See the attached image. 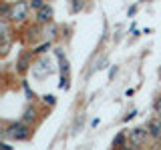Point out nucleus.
Listing matches in <instances>:
<instances>
[{"instance_id": "obj_8", "label": "nucleus", "mask_w": 161, "mask_h": 150, "mask_svg": "<svg viewBox=\"0 0 161 150\" xmlns=\"http://www.w3.org/2000/svg\"><path fill=\"white\" fill-rule=\"evenodd\" d=\"M36 118V110H34V106H26L24 108V114H22V122H30V120Z\"/></svg>"}, {"instance_id": "obj_6", "label": "nucleus", "mask_w": 161, "mask_h": 150, "mask_svg": "<svg viewBox=\"0 0 161 150\" xmlns=\"http://www.w3.org/2000/svg\"><path fill=\"white\" fill-rule=\"evenodd\" d=\"M10 16H12V6L8 2H2L0 4V18H2V22L10 20Z\"/></svg>"}, {"instance_id": "obj_15", "label": "nucleus", "mask_w": 161, "mask_h": 150, "mask_svg": "<svg viewBox=\"0 0 161 150\" xmlns=\"http://www.w3.org/2000/svg\"><path fill=\"white\" fill-rule=\"evenodd\" d=\"M2 150H12V148H10V146H8L6 142H2Z\"/></svg>"}, {"instance_id": "obj_11", "label": "nucleus", "mask_w": 161, "mask_h": 150, "mask_svg": "<svg viewBox=\"0 0 161 150\" xmlns=\"http://www.w3.org/2000/svg\"><path fill=\"white\" fill-rule=\"evenodd\" d=\"M153 108H155V112H161V96H157V98H155V104H153Z\"/></svg>"}, {"instance_id": "obj_7", "label": "nucleus", "mask_w": 161, "mask_h": 150, "mask_svg": "<svg viewBox=\"0 0 161 150\" xmlns=\"http://www.w3.org/2000/svg\"><path fill=\"white\" fill-rule=\"evenodd\" d=\"M50 64H48V60L47 58H42V60H40V62H38V68H34V74H36V76H42V74L44 72H50Z\"/></svg>"}, {"instance_id": "obj_9", "label": "nucleus", "mask_w": 161, "mask_h": 150, "mask_svg": "<svg viewBox=\"0 0 161 150\" xmlns=\"http://www.w3.org/2000/svg\"><path fill=\"white\" fill-rule=\"evenodd\" d=\"M28 64H30V54H22L20 56V60H18V72H24V70L28 68Z\"/></svg>"}, {"instance_id": "obj_14", "label": "nucleus", "mask_w": 161, "mask_h": 150, "mask_svg": "<svg viewBox=\"0 0 161 150\" xmlns=\"http://www.w3.org/2000/svg\"><path fill=\"white\" fill-rule=\"evenodd\" d=\"M44 102H48V104H54V96H44Z\"/></svg>"}, {"instance_id": "obj_13", "label": "nucleus", "mask_w": 161, "mask_h": 150, "mask_svg": "<svg viewBox=\"0 0 161 150\" xmlns=\"http://www.w3.org/2000/svg\"><path fill=\"white\" fill-rule=\"evenodd\" d=\"M83 8V2H75L73 4V12H77V10H80Z\"/></svg>"}, {"instance_id": "obj_18", "label": "nucleus", "mask_w": 161, "mask_h": 150, "mask_svg": "<svg viewBox=\"0 0 161 150\" xmlns=\"http://www.w3.org/2000/svg\"><path fill=\"white\" fill-rule=\"evenodd\" d=\"M133 150H143V148H133Z\"/></svg>"}, {"instance_id": "obj_10", "label": "nucleus", "mask_w": 161, "mask_h": 150, "mask_svg": "<svg viewBox=\"0 0 161 150\" xmlns=\"http://www.w3.org/2000/svg\"><path fill=\"white\" fill-rule=\"evenodd\" d=\"M123 142H125V134L121 132L119 136H117V138L113 140V148H117V150H119V148H123V146H121V144H123Z\"/></svg>"}, {"instance_id": "obj_3", "label": "nucleus", "mask_w": 161, "mask_h": 150, "mask_svg": "<svg viewBox=\"0 0 161 150\" xmlns=\"http://www.w3.org/2000/svg\"><path fill=\"white\" fill-rule=\"evenodd\" d=\"M147 130H149V136L153 140L161 142V118H151L147 122Z\"/></svg>"}, {"instance_id": "obj_5", "label": "nucleus", "mask_w": 161, "mask_h": 150, "mask_svg": "<svg viewBox=\"0 0 161 150\" xmlns=\"http://www.w3.org/2000/svg\"><path fill=\"white\" fill-rule=\"evenodd\" d=\"M50 18H53V8H50L48 4H44V6L36 12V20L44 24V22H50Z\"/></svg>"}, {"instance_id": "obj_4", "label": "nucleus", "mask_w": 161, "mask_h": 150, "mask_svg": "<svg viewBox=\"0 0 161 150\" xmlns=\"http://www.w3.org/2000/svg\"><path fill=\"white\" fill-rule=\"evenodd\" d=\"M28 4L26 2H16L12 6V16H10V20H24L26 18V12H28Z\"/></svg>"}, {"instance_id": "obj_2", "label": "nucleus", "mask_w": 161, "mask_h": 150, "mask_svg": "<svg viewBox=\"0 0 161 150\" xmlns=\"http://www.w3.org/2000/svg\"><path fill=\"white\" fill-rule=\"evenodd\" d=\"M147 138H149V130H147V128H141V126L133 128V130H129V136H127L129 144H131V146H135V148L143 146Z\"/></svg>"}, {"instance_id": "obj_17", "label": "nucleus", "mask_w": 161, "mask_h": 150, "mask_svg": "<svg viewBox=\"0 0 161 150\" xmlns=\"http://www.w3.org/2000/svg\"><path fill=\"white\" fill-rule=\"evenodd\" d=\"M151 150H161V146H153V148H151Z\"/></svg>"}, {"instance_id": "obj_12", "label": "nucleus", "mask_w": 161, "mask_h": 150, "mask_svg": "<svg viewBox=\"0 0 161 150\" xmlns=\"http://www.w3.org/2000/svg\"><path fill=\"white\" fill-rule=\"evenodd\" d=\"M47 48H50V42H44L42 46H38L36 50H34V52H38V54H40V52H44V50H47Z\"/></svg>"}, {"instance_id": "obj_16", "label": "nucleus", "mask_w": 161, "mask_h": 150, "mask_svg": "<svg viewBox=\"0 0 161 150\" xmlns=\"http://www.w3.org/2000/svg\"><path fill=\"white\" fill-rule=\"evenodd\" d=\"M119 150H133V148H131L129 144H127V146H123V148H119Z\"/></svg>"}, {"instance_id": "obj_1", "label": "nucleus", "mask_w": 161, "mask_h": 150, "mask_svg": "<svg viewBox=\"0 0 161 150\" xmlns=\"http://www.w3.org/2000/svg\"><path fill=\"white\" fill-rule=\"evenodd\" d=\"M30 126L26 122H10L6 128L2 130V138L6 140V138H12V140H26L28 136H30Z\"/></svg>"}]
</instances>
